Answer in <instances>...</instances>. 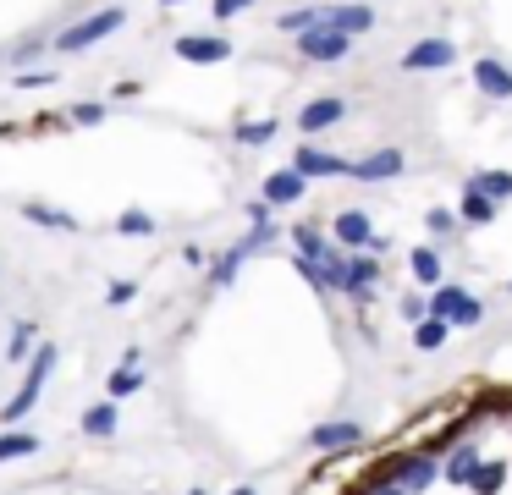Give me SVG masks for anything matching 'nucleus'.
<instances>
[{
    "mask_svg": "<svg viewBox=\"0 0 512 495\" xmlns=\"http://www.w3.org/2000/svg\"><path fill=\"white\" fill-rule=\"evenodd\" d=\"M56 341H39L34 347V358H28V369H23V385H17V396L6 407H0V424L12 429V424H23L28 413H34V402L45 396V380H50V369H56Z\"/></svg>",
    "mask_w": 512,
    "mask_h": 495,
    "instance_id": "obj_1",
    "label": "nucleus"
},
{
    "mask_svg": "<svg viewBox=\"0 0 512 495\" xmlns=\"http://www.w3.org/2000/svg\"><path fill=\"white\" fill-rule=\"evenodd\" d=\"M127 22V11L122 6H105V11H89L83 22H72L67 33H56V50L61 55H78V50H89V44H100V39H111L116 28Z\"/></svg>",
    "mask_w": 512,
    "mask_h": 495,
    "instance_id": "obj_2",
    "label": "nucleus"
},
{
    "mask_svg": "<svg viewBox=\"0 0 512 495\" xmlns=\"http://www.w3.org/2000/svg\"><path fill=\"white\" fill-rule=\"evenodd\" d=\"M380 479L397 484L402 495H424L435 479H441V462L424 457V451H419V457H397V462H386V473H380Z\"/></svg>",
    "mask_w": 512,
    "mask_h": 495,
    "instance_id": "obj_3",
    "label": "nucleus"
},
{
    "mask_svg": "<svg viewBox=\"0 0 512 495\" xmlns=\"http://www.w3.org/2000/svg\"><path fill=\"white\" fill-rule=\"evenodd\" d=\"M424 314L430 319H446V325H479V297H468L463 286H435V297L424 303Z\"/></svg>",
    "mask_w": 512,
    "mask_h": 495,
    "instance_id": "obj_4",
    "label": "nucleus"
},
{
    "mask_svg": "<svg viewBox=\"0 0 512 495\" xmlns=\"http://www.w3.org/2000/svg\"><path fill=\"white\" fill-rule=\"evenodd\" d=\"M309 446L320 451H353V446H364V424L358 418H331V424H314L309 429Z\"/></svg>",
    "mask_w": 512,
    "mask_h": 495,
    "instance_id": "obj_5",
    "label": "nucleus"
},
{
    "mask_svg": "<svg viewBox=\"0 0 512 495\" xmlns=\"http://www.w3.org/2000/svg\"><path fill=\"white\" fill-rule=\"evenodd\" d=\"M287 171H292V176H303V182H314V176H347V160H342V154L314 149V143H303V149L292 154Z\"/></svg>",
    "mask_w": 512,
    "mask_h": 495,
    "instance_id": "obj_6",
    "label": "nucleus"
},
{
    "mask_svg": "<svg viewBox=\"0 0 512 495\" xmlns=\"http://www.w3.org/2000/svg\"><path fill=\"white\" fill-rule=\"evenodd\" d=\"M452 39H419L413 50H402V72H441L452 66Z\"/></svg>",
    "mask_w": 512,
    "mask_h": 495,
    "instance_id": "obj_7",
    "label": "nucleus"
},
{
    "mask_svg": "<svg viewBox=\"0 0 512 495\" xmlns=\"http://www.w3.org/2000/svg\"><path fill=\"white\" fill-rule=\"evenodd\" d=\"M402 165H408L402 149H380L369 160H347V176H358V182H391V176H402Z\"/></svg>",
    "mask_w": 512,
    "mask_h": 495,
    "instance_id": "obj_8",
    "label": "nucleus"
},
{
    "mask_svg": "<svg viewBox=\"0 0 512 495\" xmlns=\"http://www.w3.org/2000/svg\"><path fill=\"white\" fill-rule=\"evenodd\" d=\"M320 28L353 39V33H369V28H375V11H369V6H325V11H320Z\"/></svg>",
    "mask_w": 512,
    "mask_h": 495,
    "instance_id": "obj_9",
    "label": "nucleus"
},
{
    "mask_svg": "<svg viewBox=\"0 0 512 495\" xmlns=\"http://www.w3.org/2000/svg\"><path fill=\"white\" fill-rule=\"evenodd\" d=\"M298 50L309 55V61H342V55H347V39H342V33H331V28H320V22H314L309 33H298Z\"/></svg>",
    "mask_w": 512,
    "mask_h": 495,
    "instance_id": "obj_10",
    "label": "nucleus"
},
{
    "mask_svg": "<svg viewBox=\"0 0 512 495\" xmlns=\"http://www.w3.org/2000/svg\"><path fill=\"white\" fill-rule=\"evenodd\" d=\"M331 231H336V242H342V248H353V253H364L369 242H375V226H369L364 209H342Z\"/></svg>",
    "mask_w": 512,
    "mask_h": 495,
    "instance_id": "obj_11",
    "label": "nucleus"
},
{
    "mask_svg": "<svg viewBox=\"0 0 512 495\" xmlns=\"http://www.w3.org/2000/svg\"><path fill=\"white\" fill-rule=\"evenodd\" d=\"M177 55H182V61H199V66H215V61H232V44H226V39H199V33H182Z\"/></svg>",
    "mask_w": 512,
    "mask_h": 495,
    "instance_id": "obj_12",
    "label": "nucleus"
},
{
    "mask_svg": "<svg viewBox=\"0 0 512 495\" xmlns=\"http://www.w3.org/2000/svg\"><path fill=\"white\" fill-rule=\"evenodd\" d=\"M463 490H474V495H501V490H507V462H501V457H479Z\"/></svg>",
    "mask_w": 512,
    "mask_h": 495,
    "instance_id": "obj_13",
    "label": "nucleus"
},
{
    "mask_svg": "<svg viewBox=\"0 0 512 495\" xmlns=\"http://www.w3.org/2000/svg\"><path fill=\"white\" fill-rule=\"evenodd\" d=\"M474 83H479V94H490V99H512V72L496 61V55L474 61Z\"/></svg>",
    "mask_w": 512,
    "mask_h": 495,
    "instance_id": "obj_14",
    "label": "nucleus"
},
{
    "mask_svg": "<svg viewBox=\"0 0 512 495\" xmlns=\"http://www.w3.org/2000/svg\"><path fill=\"white\" fill-rule=\"evenodd\" d=\"M342 116H347V105H342V99L325 94V99H309V105H303L298 127H303V132H325V127H336Z\"/></svg>",
    "mask_w": 512,
    "mask_h": 495,
    "instance_id": "obj_15",
    "label": "nucleus"
},
{
    "mask_svg": "<svg viewBox=\"0 0 512 495\" xmlns=\"http://www.w3.org/2000/svg\"><path fill=\"white\" fill-rule=\"evenodd\" d=\"M298 198H303V176H292V171L265 176V204H298Z\"/></svg>",
    "mask_w": 512,
    "mask_h": 495,
    "instance_id": "obj_16",
    "label": "nucleus"
},
{
    "mask_svg": "<svg viewBox=\"0 0 512 495\" xmlns=\"http://www.w3.org/2000/svg\"><path fill=\"white\" fill-rule=\"evenodd\" d=\"M144 391V369L138 363H116V374L105 380V402H122V396Z\"/></svg>",
    "mask_w": 512,
    "mask_h": 495,
    "instance_id": "obj_17",
    "label": "nucleus"
},
{
    "mask_svg": "<svg viewBox=\"0 0 512 495\" xmlns=\"http://www.w3.org/2000/svg\"><path fill=\"white\" fill-rule=\"evenodd\" d=\"M83 435L111 440V435H116V402H94L89 413H83Z\"/></svg>",
    "mask_w": 512,
    "mask_h": 495,
    "instance_id": "obj_18",
    "label": "nucleus"
},
{
    "mask_svg": "<svg viewBox=\"0 0 512 495\" xmlns=\"http://www.w3.org/2000/svg\"><path fill=\"white\" fill-rule=\"evenodd\" d=\"M34 451H39V435H28V429H0V462L34 457Z\"/></svg>",
    "mask_w": 512,
    "mask_h": 495,
    "instance_id": "obj_19",
    "label": "nucleus"
},
{
    "mask_svg": "<svg viewBox=\"0 0 512 495\" xmlns=\"http://www.w3.org/2000/svg\"><path fill=\"white\" fill-rule=\"evenodd\" d=\"M446 336H452V325H446V319H430V314H424L419 325H413V347H419V352H435Z\"/></svg>",
    "mask_w": 512,
    "mask_h": 495,
    "instance_id": "obj_20",
    "label": "nucleus"
},
{
    "mask_svg": "<svg viewBox=\"0 0 512 495\" xmlns=\"http://www.w3.org/2000/svg\"><path fill=\"white\" fill-rule=\"evenodd\" d=\"M496 209H501V204H490L485 193H474V187H468V193H463V209H457V215H463L468 226H490V220H496Z\"/></svg>",
    "mask_w": 512,
    "mask_h": 495,
    "instance_id": "obj_21",
    "label": "nucleus"
},
{
    "mask_svg": "<svg viewBox=\"0 0 512 495\" xmlns=\"http://www.w3.org/2000/svg\"><path fill=\"white\" fill-rule=\"evenodd\" d=\"M474 462H479V446H457L452 457H446L441 479H452V484H468V473H474Z\"/></svg>",
    "mask_w": 512,
    "mask_h": 495,
    "instance_id": "obj_22",
    "label": "nucleus"
},
{
    "mask_svg": "<svg viewBox=\"0 0 512 495\" xmlns=\"http://www.w3.org/2000/svg\"><path fill=\"white\" fill-rule=\"evenodd\" d=\"M474 193H485L490 204H496V198H512V171H485V176H474Z\"/></svg>",
    "mask_w": 512,
    "mask_h": 495,
    "instance_id": "obj_23",
    "label": "nucleus"
},
{
    "mask_svg": "<svg viewBox=\"0 0 512 495\" xmlns=\"http://www.w3.org/2000/svg\"><path fill=\"white\" fill-rule=\"evenodd\" d=\"M408 264H413V275H419L424 286L441 281V253H435V248H413V253H408Z\"/></svg>",
    "mask_w": 512,
    "mask_h": 495,
    "instance_id": "obj_24",
    "label": "nucleus"
},
{
    "mask_svg": "<svg viewBox=\"0 0 512 495\" xmlns=\"http://www.w3.org/2000/svg\"><path fill=\"white\" fill-rule=\"evenodd\" d=\"M34 336H39V330H34V325H28V319H23V325L12 330V341H6V358H12V363L34 358Z\"/></svg>",
    "mask_w": 512,
    "mask_h": 495,
    "instance_id": "obj_25",
    "label": "nucleus"
},
{
    "mask_svg": "<svg viewBox=\"0 0 512 495\" xmlns=\"http://www.w3.org/2000/svg\"><path fill=\"white\" fill-rule=\"evenodd\" d=\"M23 215L34 220V226H56V231H72V226H78L72 215H61V209H45V204H23Z\"/></svg>",
    "mask_w": 512,
    "mask_h": 495,
    "instance_id": "obj_26",
    "label": "nucleus"
},
{
    "mask_svg": "<svg viewBox=\"0 0 512 495\" xmlns=\"http://www.w3.org/2000/svg\"><path fill=\"white\" fill-rule=\"evenodd\" d=\"M116 226H122L127 237H149V231H155V220H149L144 209H122V220H116Z\"/></svg>",
    "mask_w": 512,
    "mask_h": 495,
    "instance_id": "obj_27",
    "label": "nucleus"
},
{
    "mask_svg": "<svg viewBox=\"0 0 512 495\" xmlns=\"http://www.w3.org/2000/svg\"><path fill=\"white\" fill-rule=\"evenodd\" d=\"M314 22H320V6H303V11H287V17H281V28H287V33H309Z\"/></svg>",
    "mask_w": 512,
    "mask_h": 495,
    "instance_id": "obj_28",
    "label": "nucleus"
},
{
    "mask_svg": "<svg viewBox=\"0 0 512 495\" xmlns=\"http://www.w3.org/2000/svg\"><path fill=\"white\" fill-rule=\"evenodd\" d=\"M276 127H281L276 116H270V121H254V127H237V143H265V138H276Z\"/></svg>",
    "mask_w": 512,
    "mask_h": 495,
    "instance_id": "obj_29",
    "label": "nucleus"
},
{
    "mask_svg": "<svg viewBox=\"0 0 512 495\" xmlns=\"http://www.w3.org/2000/svg\"><path fill=\"white\" fill-rule=\"evenodd\" d=\"M72 121H78V127H100V121H105V105L83 99V105H72Z\"/></svg>",
    "mask_w": 512,
    "mask_h": 495,
    "instance_id": "obj_30",
    "label": "nucleus"
},
{
    "mask_svg": "<svg viewBox=\"0 0 512 495\" xmlns=\"http://www.w3.org/2000/svg\"><path fill=\"white\" fill-rule=\"evenodd\" d=\"M254 0H215V22H232L237 11H248Z\"/></svg>",
    "mask_w": 512,
    "mask_h": 495,
    "instance_id": "obj_31",
    "label": "nucleus"
},
{
    "mask_svg": "<svg viewBox=\"0 0 512 495\" xmlns=\"http://www.w3.org/2000/svg\"><path fill=\"white\" fill-rule=\"evenodd\" d=\"M133 292H138L133 281H116L111 292H105V303H111V308H122V303H133Z\"/></svg>",
    "mask_w": 512,
    "mask_h": 495,
    "instance_id": "obj_32",
    "label": "nucleus"
},
{
    "mask_svg": "<svg viewBox=\"0 0 512 495\" xmlns=\"http://www.w3.org/2000/svg\"><path fill=\"white\" fill-rule=\"evenodd\" d=\"M12 83L17 88H45V83H56V72H17Z\"/></svg>",
    "mask_w": 512,
    "mask_h": 495,
    "instance_id": "obj_33",
    "label": "nucleus"
},
{
    "mask_svg": "<svg viewBox=\"0 0 512 495\" xmlns=\"http://www.w3.org/2000/svg\"><path fill=\"white\" fill-rule=\"evenodd\" d=\"M402 319H413V325L424 319V303H419V297H402Z\"/></svg>",
    "mask_w": 512,
    "mask_h": 495,
    "instance_id": "obj_34",
    "label": "nucleus"
},
{
    "mask_svg": "<svg viewBox=\"0 0 512 495\" xmlns=\"http://www.w3.org/2000/svg\"><path fill=\"white\" fill-rule=\"evenodd\" d=\"M364 495H402V490H397V484H386V479H369Z\"/></svg>",
    "mask_w": 512,
    "mask_h": 495,
    "instance_id": "obj_35",
    "label": "nucleus"
},
{
    "mask_svg": "<svg viewBox=\"0 0 512 495\" xmlns=\"http://www.w3.org/2000/svg\"><path fill=\"white\" fill-rule=\"evenodd\" d=\"M452 226V209H430V231H446Z\"/></svg>",
    "mask_w": 512,
    "mask_h": 495,
    "instance_id": "obj_36",
    "label": "nucleus"
},
{
    "mask_svg": "<svg viewBox=\"0 0 512 495\" xmlns=\"http://www.w3.org/2000/svg\"><path fill=\"white\" fill-rule=\"evenodd\" d=\"M232 495H259V490H254V484H237V490H232Z\"/></svg>",
    "mask_w": 512,
    "mask_h": 495,
    "instance_id": "obj_37",
    "label": "nucleus"
},
{
    "mask_svg": "<svg viewBox=\"0 0 512 495\" xmlns=\"http://www.w3.org/2000/svg\"><path fill=\"white\" fill-rule=\"evenodd\" d=\"M331 6H369V0H331Z\"/></svg>",
    "mask_w": 512,
    "mask_h": 495,
    "instance_id": "obj_38",
    "label": "nucleus"
},
{
    "mask_svg": "<svg viewBox=\"0 0 512 495\" xmlns=\"http://www.w3.org/2000/svg\"><path fill=\"white\" fill-rule=\"evenodd\" d=\"M160 6H182V0H160Z\"/></svg>",
    "mask_w": 512,
    "mask_h": 495,
    "instance_id": "obj_39",
    "label": "nucleus"
},
{
    "mask_svg": "<svg viewBox=\"0 0 512 495\" xmlns=\"http://www.w3.org/2000/svg\"><path fill=\"white\" fill-rule=\"evenodd\" d=\"M188 495H204V490H188Z\"/></svg>",
    "mask_w": 512,
    "mask_h": 495,
    "instance_id": "obj_40",
    "label": "nucleus"
},
{
    "mask_svg": "<svg viewBox=\"0 0 512 495\" xmlns=\"http://www.w3.org/2000/svg\"><path fill=\"white\" fill-rule=\"evenodd\" d=\"M507 292H512V286H507Z\"/></svg>",
    "mask_w": 512,
    "mask_h": 495,
    "instance_id": "obj_41",
    "label": "nucleus"
}]
</instances>
